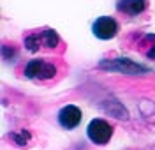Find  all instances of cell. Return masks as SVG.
Returning <instances> with one entry per match:
<instances>
[{"mask_svg": "<svg viewBox=\"0 0 155 150\" xmlns=\"http://www.w3.org/2000/svg\"><path fill=\"white\" fill-rule=\"evenodd\" d=\"M146 5H148L146 0H120L118 2V11L130 14V16H136V14H141L146 9Z\"/></svg>", "mask_w": 155, "mask_h": 150, "instance_id": "obj_6", "label": "cell"}, {"mask_svg": "<svg viewBox=\"0 0 155 150\" xmlns=\"http://www.w3.org/2000/svg\"><path fill=\"white\" fill-rule=\"evenodd\" d=\"M58 122H60V125L64 129H74L81 122V110L74 104L64 106L58 113Z\"/></svg>", "mask_w": 155, "mask_h": 150, "instance_id": "obj_5", "label": "cell"}, {"mask_svg": "<svg viewBox=\"0 0 155 150\" xmlns=\"http://www.w3.org/2000/svg\"><path fill=\"white\" fill-rule=\"evenodd\" d=\"M118 32V23H116L113 18H107V16H102L94 23V34L95 37L102 41H107V39H113Z\"/></svg>", "mask_w": 155, "mask_h": 150, "instance_id": "obj_4", "label": "cell"}, {"mask_svg": "<svg viewBox=\"0 0 155 150\" xmlns=\"http://www.w3.org/2000/svg\"><path fill=\"white\" fill-rule=\"evenodd\" d=\"M146 55H148V58H155V46H152V50L146 51Z\"/></svg>", "mask_w": 155, "mask_h": 150, "instance_id": "obj_9", "label": "cell"}, {"mask_svg": "<svg viewBox=\"0 0 155 150\" xmlns=\"http://www.w3.org/2000/svg\"><path fill=\"white\" fill-rule=\"evenodd\" d=\"M87 132H88L90 141H94L95 145H106L107 141L111 140V136H113V127L107 124L106 120L95 118L88 124Z\"/></svg>", "mask_w": 155, "mask_h": 150, "instance_id": "obj_2", "label": "cell"}, {"mask_svg": "<svg viewBox=\"0 0 155 150\" xmlns=\"http://www.w3.org/2000/svg\"><path fill=\"white\" fill-rule=\"evenodd\" d=\"M14 140H16V143H18V145H25V143H27V140H28V132H25V131H23V132H21V134H14Z\"/></svg>", "mask_w": 155, "mask_h": 150, "instance_id": "obj_8", "label": "cell"}, {"mask_svg": "<svg viewBox=\"0 0 155 150\" xmlns=\"http://www.w3.org/2000/svg\"><path fill=\"white\" fill-rule=\"evenodd\" d=\"M39 41H41V46H46V48H55L58 44V35L55 30H44L37 34Z\"/></svg>", "mask_w": 155, "mask_h": 150, "instance_id": "obj_7", "label": "cell"}, {"mask_svg": "<svg viewBox=\"0 0 155 150\" xmlns=\"http://www.w3.org/2000/svg\"><path fill=\"white\" fill-rule=\"evenodd\" d=\"M102 69H109V71H116L122 74H145L148 72L145 65H139L129 58H115V60H102L99 64Z\"/></svg>", "mask_w": 155, "mask_h": 150, "instance_id": "obj_1", "label": "cell"}, {"mask_svg": "<svg viewBox=\"0 0 155 150\" xmlns=\"http://www.w3.org/2000/svg\"><path fill=\"white\" fill-rule=\"evenodd\" d=\"M57 74V67L44 60H30L25 67V76L32 80H51Z\"/></svg>", "mask_w": 155, "mask_h": 150, "instance_id": "obj_3", "label": "cell"}]
</instances>
